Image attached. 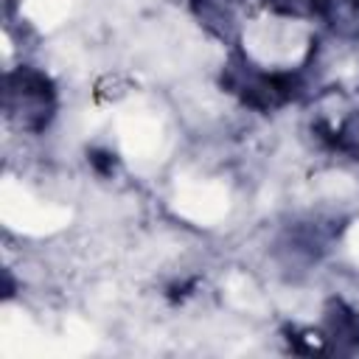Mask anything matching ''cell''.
<instances>
[{
	"instance_id": "cell-1",
	"label": "cell",
	"mask_w": 359,
	"mask_h": 359,
	"mask_svg": "<svg viewBox=\"0 0 359 359\" xmlns=\"http://www.w3.org/2000/svg\"><path fill=\"white\" fill-rule=\"evenodd\" d=\"M3 112L20 132L45 135L59 112V90L53 79L34 65H17L6 70Z\"/></svg>"
},
{
	"instance_id": "cell-2",
	"label": "cell",
	"mask_w": 359,
	"mask_h": 359,
	"mask_svg": "<svg viewBox=\"0 0 359 359\" xmlns=\"http://www.w3.org/2000/svg\"><path fill=\"white\" fill-rule=\"evenodd\" d=\"M331 241V233L323 222H294L280 230V236L272 244V258L286 272H306L320 264Z\"/></svg>"
},
{
	"instance_id": "cell-3",
	"label": "cell",
	"mask_w": 359,
	"mask_h": 359,
	"mask_svg": "<svg viewBox=\"0 0 359 359\" xmlns=\"http://www.w3.org/2000/svg\"><path fill=\"white\" fill-rule=\"evenodd\" d=\"M191 17L205 34L227 48H236L244 34V6L241 0H188Z\"/></svg>"
},
{
	"instance_id": "cell-4",
	"label": "cell",
	"mask_w": 359,
	"mask_h": 359,
	"mask_svg": "<svg viewBox=\"0 0 359 359\" xmlns=\"http://www.w3.org/2000/svg\"><path fill=\"white\" fill-rule=\"evenodd\" d=\"M317 337L323 342V351L356 353L359 351V311L342 297H331L323 306Z\"/></svg>"
},
{
	"instance_id": "cell-5",
	"label": "cell",
	"mask_w": 359,
	"mask_h": 359,
	"mask_svg": "<svg viewBox=\"0 0 359 359\" xmlns=\"http://www.w3.org/2000/svg\"><path fill=\"white\" fill-rule=\"evenodd\" d=\"M311 20L323 22L337 36H356L359 0H311Z\"/></svg>"
},
{
	"instance_id": "cell-6",
	"label": "cell",
	"mask_w": 359,
	"mask_h": 359,
	"mask_svg": "<svg viewBox=\"0 0 359 359\" xmlns=\"http://www.w3.org/2000/svg\"><path fill=\"white\" fill-rule=\"evenodd\" d=\"M323 129H325L323 140H325L334 151H339L342 157L359 163V107L348 109L337 123H328V126H323Z\"/></svg>"
},
{
	"instance_id": "cell-7",
	"label": "cell",
	"mask_w": 359,
	"mask_h": 359,
	"mask_svg": "<svg viewBox=\"0 0 359 359\" xmlns=\"http://www.w3.org/2000/svg\"><path fill=\"white\" fill-rule=\"evenodd\" d=\"M261 6L278 20H311V0H261Z\"/></svg>"
}]
</instances>
